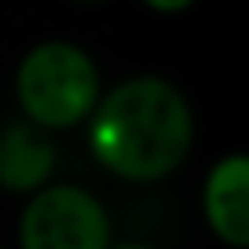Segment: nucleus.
<instances>
[{"instance_id":"obj_1","label":"nucleus","mask_w":249,"mask_h":249,"mask_svg":"<svg viewBox=\"0 0 249 249\" xmlns=\"http://www.w3.org/2000/svg\"><path fill=\"white\" fill-rule=\"evenodd\" d=\"M85 124L92 158L124 183L169 179L195 150V107L161 73H132L103 88Z\"/></svg>"},{"instance_id":"obj_7","label":"nucleus","mask_w":249,"mask_h":249,"mask_svg":"<svg viewBox=\"0 0 249 249\" xmlns=\"http://www.w3.org/2000/svg\"><path fill=\"white\" fill-rule=\"evenodd\" d=\"M110 249H158V246H147V242H110Z\"/></svg>"},{"instance_id":"obj_4","label":"nucleus","mask_w":249,"mask_h":249,"mask_svg":"<svg viewBox=\"0 0 249 249\" xmlns=\"http://www.w3.org/2000/svg\"><path fill=\"white\" fill-rule=\"evenodd\" d=\"M202 216L216 242L249 249V150L216 158L202 179Z\"/></svg>"},{"instance_id":"obj_9","label":"nucleus","mask_w":249,"mask_h":249,"mask_svg":"<svg viewBox=\"0 0 249 249\" xmlns=\"http://www.w3.org/2000/svg\"><path fill=\"white\" fill-rule=\"evenodd\" d=\"M0 249H4V246H0Z\"/></svg>"},{"instance_id":"obj_3","label":"nucleus","mask_w":249,"mask_h":249,"mask_svg":"<svg viewBox=\"0 0 249 249\" xmlns=\"http://www.w3.org/2000/svg\"><path fill=\"white\" fill-rule=\"evenodd\" d=\"M18 249H110L114 224L81 183H44L18 213Z\"/></svg>"},{"instance_id":"obj_5","label":"nucleus","mask_w":249,"mask_h":249,"mask_svg":"<svg viewBox=\"0 0 249 249\" xmlns=\"http://www.w3.org/2000/svg\"><path fill=\"white\" fill-rule=\"evenodd\" d=\"M59 154L52 132L37 128L22 117L0 128V191L30 198L44 183H52Z\"/></svg>"},{"instance_id":"obj_2","label":"nucleus","mask_w":249,"mask_h":249,"mask_svg":"<svg viewBox=\"0 0 249 249\" xmlns=\"http://www.w3.org/2000/svg\"><path fill=\"white\" fill-rule=\"evenodd\" d=\"M99 95V62L66 37L37 40L15 66V103L26 121L44 132H70L85 124Z\"/></svg>"},{"instance_id":"obj_8","label":"nucleus","mask_w":249,"mask_h":249,"mask_svg":"<svg viewBox=\"0 0 249 249\" xmlns=\"http://www.w3.org/2000/svg\"><path fill=\"white\" fill-rule=\"evenodd\" d=\"M73 4H107V0H73Z\"/></svg>"},{"instance_id":"obj_6","label":"nucleus","mask_w":249,"mask_h":249,"mask_svg":"<svg viewBox=\"0 0 249 249\" xmlns=\"http://www.w3.org/2000/svg\"><path fill=\"white\" fill-rule=\"evenodd\" d=\"M147 11H154V15H183L187 8H195L198 0H140Z\"/></svg>"}]
</instances>
